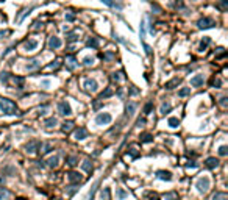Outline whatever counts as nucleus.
<instances>
[{"instance_id": "obj_1", "label": "nucleus", "mask_w": 228, "mask_h": 200, "mask_svg": "<svg viewBox=\"0 0 228 200\" xmlns=\"http://www.w3.org/2000/svg\"><path fill=\"white\" fill-rule=\"evenodd\" d=\"M0 110L5 113V114H10L11 116V114H16V113H17V106L11 102V100L2 99V100H0Z\"/></svg>"}, {"instance_id": "obj_2", "label": "nucleus", "mask_w": 228, "mask_h": 200, "mask_svg": "<svg viewBox=\"0 0 228 200\" xmlns=\"http://www.w3.org/2000/svg\"><path fill=\"white\" fill-rule=\"evenodd\" d=\"M209 178L208 177H200V178L197 180V183H195V188H197V191L200 194H205V192H208V189H209Z\"/></svg>"}, {"instance_id": "obj_3", "label": "nucleus", "mask_w": 228, "mask_h": 200, "mask_svg": "<svg viewBox=\"0 0 228 200\" xmlns=\"http://www.w3.org/2000/svg\"><path fill=\"white\" fill-rule=\"evenodd\" d=\"M58 111H60L63 116H70V114H72V108H70V105H69V102L63 100V102L58 103Z\"/></svg>"}, {"instance_id": "obj_4", "label": "nucleus", "mask_w": 228, "mask_h": 200, "mask_svg": "<svg viewBox=\"0 0 228 200\" xmlns=\"http://www.w3.org/2000/svg\"><path fill=\"white\" fill-rule=\"evenodd\" d=\"M111 120H113V117L109 113H100V114L95 117V122H97L99 125H108Z\"/></svg>"}, {"instance_id": "obj_5", "label": "nucleus", "mask_w": 228, "mask_h": 200, "mask_svg": "<svg viewBox=\"0 0 228 200\" xmlns=\"http://www.w3.org/2000/svg\"><path fill=\"white\" fill-rule=\"evenodd\" d=\"M216 25V22H214L211 17H203V19H200L198 22H197V27L198 28H211V27H214Z\"/></svg>"}, {"instance_id": "obj_6", "label": "nucleus", "mask_w": 228, "mask_h": 200, "mask_svg": "<svg viewBox=\"0 0 228 200\" xmlns=\"http://www.w3.org/2000/svg\"><path fill=\"white\" fill-rule=\"evenodd\" d=\"M84 89L89 91V92H95L99 89V83L94 78H88V80H84Z\"/></svg>"}, {"instance_id": "obj_7", "label": "nucleus", "mask_w": 228, "mask_h": 200, "mask_svg": "<svg viewBox=\"0 0 228 200\" xmlns=\"http://www.w3.org/2000/svg\"><path fill=\"white\" fill-rule=\"evenodd\" d=\"M67 178H69V181H70L72 185H78L80 181L83 180V175L78 174V172H75V170H72V172L67 174Z\"/></svg>"}, {"instance_id": "obj_8", "label": "nucleus", "mask_w": 228, "mask_h": 200, "mask_svg": "<svg viewBox=\"0 0 228 200\" xmlns=\"http://www.w3.org/2000/svg\"><path fill=\"white\" fill-rule=\"evenodd\" d=\"M74 138H75L77 141H83V139H86V138H88V130L83 128V127H80L78 130H75Z\"/></svg>"}, {"instance_id": "obj_9", "label": "nucleus", "mask_w": 228, "mask_h": 200, "mask_svg": "<svg viewBox=\"0 0 228 200\" xmlns=\"http://www.w3.org/2000/svg\"><path fill=\"white\" fill-rule=\"evenodd\" d=\"M49 47L52 50H56L61 47V39L60 38H55V36H52V38L49 39Z\"/></svg>"}, {"instance_id": "obj_10", "label": "nucleus", "mask_w": 228, "mask_h": 200, "mask_svg": "<svg viewBox=\"0 0 228 200\" xmlns=\"http://www.w3.org/2000/svg\"><path fill=\"white\" fill-rule=\"evenodd\" d=\"M38 147H39V142H38L36 139L30 141V142L25 145V149H27V152H28V153H34L36 150H38Z\"/></svg>"}, {"instance_id": "obj_11", "label": "nucleus", "mask_w": 228, "mask_h": 200, "mask_svg": "<svg viewBox=\"0 0 228 200\" xmlns=\"http://www.w3.org/2000/svg\"><path fill=\"white\" fill-rule=\"evenodd\" d=\"M156 177L159 180H166V181H170L172 180V174L169 170H158L156 172Z\"/></svg>"}, {"instance_id": "obj_12", "label": "nucleus", "mask_w": 228, "mask_h": 200, "mask_svg": "<svg viewBox=\"0 0 228 200\" xmlns=\"http://www.w3.org/2000/svg\"><path fill=\"white\" fill-rule=\"evenodd\" d=\"M191 85L194 86V88H198V86L203 85V75H195L191 78Z\"/></svg>"}, {"instance_id": "obj_13", "label": "nucleus", "mask_w": 228, "mask_h": 200, "mask_svg": "<svg viewBox=\"0 0 228 200\" xmlns=\"http://www.w3.org/2000/svg\"><path fill=\"white\" fill-rule=\"evenodd\" d=\"M205 164H206V167H209V169H216V167L219 166V160L217 158H208L206 161H205Z\"/></svg>"}, {"instance_id": "obj_14", "label": "nucleus", "mask_w": 228, "mask_h": 200, "mask_svg": "<svg viewBox=\"0 0 228 200\" xmlns=\"http://www.w3.org/2000/svg\"><path fill=\"white\" fill-rule=\"evenodd\" d=\"M127 197H128V192H127L125 189H122V188H117L116 189V199L117 200H124Z\"/></svg>"}, {"instance_id": "obj_15", "label": "nucleus", "mask_w": 228, "mask_h": 200, "mask_svg": "<svg viewBox=\"0 0 228 200\" xmlns=\"http://www.w3.org/2000/svg\"><path fill=\"white\" fill-rule=\"evenodd\" d=\"M180 85V78H172V80H169L166 85H164V88L166 89H174L175 86H178Z\"/></svg>"}, {"instance_id": "obj_16", "label": "nucleus", "mask_w": 228, "mask_h": 200, "mask_svg": "<svg viewBox=\"0 0 228 200\" xmlns=\"http://www.w3.org/2000/svg\"><path fill=\"white\" fill-rule=\"evenodd\" d=\"M36 47H38V41H34V39L27 41V42H25V50H27V52H31V50H34Z\"/></svg>"}, {"instance_id": "obj_17", "label": "nucleus", "mask_w": 228, "mask_h": 200, "mask_svg": "<svg viewBox=\"0 0 228 200\" xmlns=\"http://www.w3.org/2000/svg\"><path fill=\"white\" fill-rule=\"evenodd\" d=\"M58 161H60V158H58L56 155L52 156V158H49V161H47V166L49 167H52V169H55V167L58 166Z\"/></svg>"}, {"instance_id": "obj_18", "label": "nucleus", "mask_w": 228, "mask_h": 200, "mask_svg": "<svg viewBox=\"0 0 228 200\" xmlns=\"http://www.w3.org/2000/svg\"><path fill=\"white\" fill-rule=\"evenodd\" d=\"M66 63H67V67L72 70V69H75V66H77V60L74 56H67L66 58Z\"/></svg>"}, {"instance_id": "obj_19", "label": "nucleus", "mask_w": 228, "mask_h": 200, "mask_svg": "<svg viewBox=\"0 0 228 200\" xmlns=\"http://www.w3.org/2000/svg\"><path fill=\"white\" fill-rule=\"evenodd\" d=\"M61 128H63V131H64V133H69V131H70L72 128H74V122H72V120H67V122H64Z\"/></svg>"}, {"instance_id": "obj_20", "label": "nucleus", "mask_w": 228, "mask_h": 200, "mask_svg": "<svg viewBox=\"0 0 228 200\" xmlns=\"http://www.w3.org/2000/svg\"><path fill=\"white\" fill-rule=\"evenodd\" d=\"M136 103H128V105H127V116H133L134 114V111H136Z\"/></svg>"}, {"instance_id": "obj_21", "label": "nucleus", "mask_w": 228, "mask_h": 200, "mask_svg": "<svg viewBox=\"0 0 228 200\" xmlns=\"http://www.w3.org/2000/svg\"><path fill=\"white\" fill-rule=\"evenodd\" d=\"M39 64H41V63L38 60H31L28 64H27V69H28V70H34V69H38V67H39Z\"/></svg>"}, {"instance_id": "obj_22", "label": "nucleus", "mask_w": 228, "mask_h": 200, "mask_svg": "<svg viewBox=\"0 0 228 200\" xmlns=\"http://www.w3.org/2000/svg\"><path fill=\"white\" fill-rule=\"evenodd\" d=\"M86 45H88V47H92V49H97L99 47V39L97 38H89Z\"/></svg>"}, {"instance_id": "obj_23", "label": "nucleus", "mask_w": 228, "mask_h": 200, "mask_svg": "<svg viewBox=\"0 0 228 200\" xmlns=\"http://www.w3.org/2000/svg\"><path fill=\"white\" fill-rule=\"evenodd\" d=\"M67 164H69L70 167H74V166H77V163H78V158H77L75 155H70V156H67Z\"/></svg>"}, {"instance_id": "obj_24", "label": "nucleus", "mask_w": 228, "mask_h": 200, "mask_svg": "<svg viewBox=\"0 0 228 200\" xmlns=\"http://www.w3.org/2000/svg\"><path fill=\"white\" fill-rule=\"evenodd\" d=\"M152 141H153V135H150V133L141 135V142H152Z\"/></svg>"}, {"instance_id": "obj_25", "label": "nucleus", "mask_w": 228, "mask_h": 200, "mask_svg": "<svg viewBox=\"0 0 228 200\" xmlns=\"http://www.w3.org/2000/svg\"><path fill=\"white\" fill-rule=\"evenodd\" d=\"M50 150H52V144L50 142H45V144H41V153H49Z\"/></svg>"}, {"instance_id": "obj_26", "label": "nucleus", "mask_w": 228, "mask_h": 200, "mask_svg": "<svg viewBox=\"0 0 228 200\" xmlns=\"http://www.w3.org/2000/svg\"><path fill=\"white\" fill-rule=\"evenodd\" d=\"M56 124H58V120L55 119V117H50V119H47V120L44 122V125L47 127V128H52V127H55Z\"/></svg>"}, {"instance_id": "obj_27", "label": "nucleus", "mask_w": 228, "mask_h": 200, "mask_svg": "<svg viewBox=\"0 0 228 200\" xmlns=\"http://www.w3.org/2000/svg\"><path fill=\"white\" fill-rule=\"evenodd\" d=\"M77 191H78V186H77V185H70V186H67V188H66L67 195H74Z\"/></svg>"}, {"instance_id": "obj_28", "label": "nucleus", "mask_w": 228, "mask_h": 200, "mask_svg": "<svg viewBox=\"0 0 228 200\" xmlns=\"http://www.w3.org/2000/svg\"><path fill=\"white\" fill-rule=\"evenodd\" d=\"M208 44H211V38H209V36H205L203 41H202V44H200V50L203 52V50L206 49V45H208Z\"/></svg>"}, {"instance_id": "obj_29", "label": "nucleus", "mask_w": 228, "mask_h": 200, "mask_svg": "<svg viewBox=\"0 0 228 200\" xmlns=\"http://www.w3.org/2000/svg\"><path fill=\"white\" fill-rule=\"evenodd\" d=\"M75 41H78V35L77 33H69L66 36V42H75Z\"/></svg>"}, {"instance_id": "obj_30", "label": "nucleus", "mask_w": 228, "mask_h": 200, "mask_svg": "<svg viewBox=\"0 0 228 200\" xmlns=\"http://www.w3.org/2000/svg\"><path fill=\"white\" fill-rule=\"evenodd\" d=\"M178 125H180V120L177 119V117H170V119H169V127H170V128H177Z\"/></svg>"}, {"instance_id": "obj_31", "label": "nucleus", "mask_w": 228, "mask_h": 200, "mask_svg": "<svg viewBox=\"0 0 228 200\" xmlns=\"http://www.w3.org/2000/svg\"><path fill=\"white\" fill-rule=\"evenodd\" d=\"M164 200H178V195H177V192H166Z\"/></svg>"}, {"instance_id": "obj_32", "label": "nucleus", "mask_w": 228, "mask_h": 200, "mask_svg": "<svg viewBox=\"0 0 228 200\" xmlns=\"http://www.w3.org/2000/svg\"><path fill=\"white\" fill-rule=\"evenodd\" d=\"M152 110H153V102H147L144 105V114H150Z\"/></svg>"}, {"instance_id": "obj_33", "label": "nucleus", "mask_w": 228, "mask_h": 200, "mask_svg": "<svg viewBox=\"0 0 228 200\" xmlns=\"http://www.w3.org/2000/svg\"><path fill=\"white\" fill-rule=\"evenodd\" d=\"M213 200H227V192H216L213 195Z\"/></svg>"}, {"instance_id": "obj_34", "label": "nucleus", "mask_w": 228, "mask_h": 200, "mask_svg": "<svg viewBox=\"0 0 228 200\" xmlns=\"http://www.w3.org/2000/svg\"><path fill=\"white\" fill-rule=\"evenodd\" d=\"M111 95H113V89L111 88H106L102 94H100V99H106V97H111Z\"/></svg>"}, {"instance_id": "obj_35", "label": "nucleus", "mask_w": 228, "mask_h": 200, "mask_svg": "<svg viewBox=\"0 0 228 200\" xmlns=\"http://www.w3.org/2000/svg\"><path fill=\"white\" fill-rule=\"evenodd\" d=\"M170 110H172L170 103H163V105H161V114H167Z\"/></svg>"}, {"instance_id": "obj_36", "label": "nucleus", "mask_w": 228, "mask_h": 200, "mask_svg": "<svg viewBox=\"0 0 228 200\" xmlns=\"http://www.w3.org/2000/svg\"><path fill=\"white\" fill-rule=\"evenodd\" d=\"M6 199H10V192L6 189L0 188V200H6Z\"/></svg>"}, {"instance_id": "obj_37", "label": "nucleus", "mask_w": 228, "mask_h": 200, "mask_svg": "<svg viewBox=\"0 0 228 200\" xmlns=\"http://www.w3.org/2000/svg\"><path fill=\"white\" fill-rule=\"evenodd\" d=\"M105 5L111 6V8H117V10H120V5H116V2H113V0H102Z\"/></svg>"}, {"instance_id": "obj_38", "label": "nucleus", "mask_w": 228, "mask_h": 200, "mask_svg": "<svg viewBox=\"0 0 228 200\" xmlns=\"http://www.w3.org/2000/svg\"><path fill=\"white\" fill-rule=\"evenodd\" d=\"M83 169H84L86 172H91V170H92V164H91V161H89V160H84V163H83Z\"/></svg>"}, {"instance_id": "obj_39", "label": "nucleus", "mask_w": 228, "mask_h": 200, "mask_svg": "<svg viewBox=\"0 0 228 200\" xmlns=\"http://www.w3.org/2000/svg\"><path fill=\"white\" fill-rule=\"evenodd\" d=\"M189 94H191V88H183V89H180V92H178L180 97H186V95H189Z\"/></svg>"}, {"instance_id": "obj_40", "label": "nucleus", "mask_w": 228, "mask_h": 200, "mask_svg": "<svg viewBox=\"0 0 228 200\" xmlns=\"http://www.w3.org/2000/svg\"><path fill=\"white\" fill-rule=\"evenodd\" d=\"M61 66V63H60V60H55L53 63H50L49 64V69H58V67Z\"/></svg>"}, {"instance_id": "obj_41", "label": "nucleus", "mask_w": 228, "mask_h": 200, "mask_svg": "<svg viewBox=\"0 0 228 200\" xmlns=\"http://www.w3.org/2000/svg\"><path fill=\"white\" fill-rule=\"evenodd\" d=\"M8 80H10V74H6V72H2V74H0V81H3V83H8Z\"/></svg>"}, {"instance_id": "obj_42", "label": "nucleus", "mask_w": 228, "mask_h": 200, "mask_svg": "<svg viewBox=\"0 0 228 200\" xmlns=\"http://www.w3.org/2000/svg\"><path fill=\"white\" fill-rule=\"evenodd\" d=\"M227 153H228V147H227V145H222V147L219 149V155H220V156H227Z\"/></svg>"}, {"instance_id": "obj_43", "label": "nucleus", "mask_w": 228, "mask_h": 200, "mask_svg": "<svg viewBox=\"0 0 228 200\" xmlns=\"http://www.w3.org/2000/svg\"><path fill=\"white\" fill-rule=\"evenodd\" d=\"M219 8H220L222 11H227V8H228V0H220V3H219Z\"/></svg>"}, {"instance_id": "obj_44", "label": "nucleus", "mask_w": 228, "mask_h": 200, "mask_svg": "<svg viewBox=\"0 0 228 200\" xmlns=\"http://www.w3.org/2000/svg\"><path fill=\"white\" fill-rule=\"evenodd\" d=\"M128 153H130V155L133 156V158H138V156H139V152H138V150H136L134 147H130V149H128Z\"/></svg>"}, {"instance_id": "obj_45", "label": "nucleus", "mask_w": 228, "mask_h": 200, "mask_svg": "<svg viewBox=\"0 0 228 200\" xmlns=\"http://www.w3.org/2000/svg\"><path fill=\"white\" fill-rule=\"evenodd\" d=\"M139 33H141V39H144V38H145V24H144V20L141 22V30H139Z\"/></svg>"}, {"instance_id": "obj_46", "label": "nucleus", "mask_w": 228, "mask_h": 200, "mask_svg": "<svg viewBox=\"0 0 228 200\" xmlns=\"http://www.w3.org/2000/svg\"><path fill=\"white\" fill-rule=\"evenodd\" d=\"M114 56H116V55H114L113 52H106V53H103V55H102L103 60H113Z\"/></svg>"}, {"instance_id": "obj_47", "label": "nucleus", "mask_w": 228, "mask_h": 200, "mask_svg": "<svg viewBox=\"0 0 228 200\" xmlns=\"http://www.w3.org/2000/svg\"><path fill=\"white\" fill-rule=\"evenodd\" d=\"M83 64H84V66H92V64H94V58H89V56L84 58V60H83Z\"/></svg>"}, {"instance_id": "obj_48", "label": "nucleus", "mask_w": 228, "mask_h": 200, "mask_svg": "<svg viewBox=\"0 0 228 200\" xmlns=\"http://www.w3.org/2000/svg\"><path fill=\"white\" fill-rule=\"evenodd\" d=\"M213 86H214V88H220V86H222V81L219 80V78H214V80H213Z\"/></svg>"}, {"instance_id": "obj_49", "label": "nucleus", "mask_w": 228, "mask_h": 200, "mask_svg": "<svg viewBox=\"0 0 228 200\" xmlns=\"http://www.w3.org/2000/svg\"><path fill=\"white\" fill-rule=\"evenodd\" d=\"M108 197H109V189L106 188V189L102 192V199H103V200H108Z\"/></svg>"}, {"instance_id": "obj_50", "label": "nucleus", "mask_w": 228, "mask_h": 200, "mask_svg": "<svg viewBox=\"0 0 228 200\" xmlns=\"http://www.w3.org/2000/svg\"><path fill=\"white\" fill-rule=\"evenodd\" d=\"M66 20L67 22H74L75 20V14H66Z\"/></svg>"}, {"instance_id": "obj_51", "label": "nucleus", "mask_w": 228, "mask_h": 200, "mask_svg": "<svg viewBox=\"0 0 228 200\" xmlns=\"http://www.w3.org/2000/svg\"><path fill=\"white\" fill-rule=\"evenodd\" d=\"M92 106H94V110H99V108H100V106H102V102H100V100H95V102H94V105H92Z\"/></svg>"}, {"instance_id": "obj_52", "label": "nucleus", "mask_w": 228, "mask_h": 200, "mask_svg": "<svg viewBox=\"0 0 228 200\" xmlns=\"http://www.w3.org/2000/svg\"><path fill=\"white\" fill-rule=\"evenodd\" d=\"M120 74H116V72H114V74L111 75V78L114 80V81H120V77H119Z\"/></svg>"}, {"instance_id": "obj_53", "label": "nucleus", "mask_w": 228, "mask_h": 200, "mask_svg": "<svg viewBox=\"0 0 228 200\" xmlns=\"http://www.w3.org/2000/svg\"><path fill=\"white\" fill-rule=\"evenodd\" d=\"M130 94H131V95H136V94H139V89H136L134 86H131V89H130Z\"/></svg>"}, {"instance_id": "obj_54", "label": "nucleus", "mask_w": 228, "mask_h": 200, "mask_svg": "<svg viewBox=\"0 0 228 200\" xmlns=\"http://www.w3.org/2000/svg\"><path fill=\"white\" fill-rule=\"evenodd\" d=\"M144 49H145V53H147V55H152V49H150V45L144 44Z\"/></svg>"}, {"instance_id": "obj_55", "label": "nucleus", "mask_w": 228, "mask_h": 200, "mask_svg": "<svg viewBox=\"0 0 228 200\" xmlns=\"http://www.w3.org/2000/svg\"><path fill=\"white\" fill-rule=\"evenodd\" d=\"M227 100H228L227 97H222V99H220V102H219V103H220V106H223V108L227 106Z\"/></svg>"}, {"instance_id": "obj_56", "label": "nucleus", "mask_w": 228, "mask_h": 200, "mask_svg": "<svg viewBox=\"0 0 228 200\" xmlns=\"http://www.w3.org/2000/svg\"><path fill=\"white\" fill-rule=\"evenodd\" d=\"M41 85H42L44 88H49V86H50V81H49V80H42V83H41Z\"/></svg>"}, {"instance_id": "obj_57", "label": "nucleus", "mask_w": 228, "mask_h": 200, "mask_svg": "<svg viewBox=\"0 0 228 200\" xmlns=\"http://www.w3.org/2000/svg\"><path fill=\"white\" fill-rule=\"evenodd\" d=\"M41 27H42V24H41V22H38V20H36V22H34V28H36V30H39Z\"/></svg>"}, {"instance_id": "obj_58", "label": "nucleus", "mask_w": 228, "mask_h": 200, "mask_svg": "<svg viewBox=\"0 0 228 200\" xmlns=\"http://www.w3.org/2000/svg\"><path fill=\"white\" fill-rule=\"evenodd\" d=\"M186 166H188V167H197V164H195V163H194V161H191V163H188V164H186Z\"/></svg>"}, {"instance_id": "obj_59", "label": "nucleus", "mask_w": 228, "mask_h": 200, "mask_svg": "<svg viewBox=\"0 0 228 200\" xmlns=\"http://www.w3.org/2000/svg\"><path fill=\"white\" fill-rule=\"evenodd\" d=\"M45 110H47V108H45V106H42V108H41V110H39V114H45Z\"/></svg>"}, {"instance_id": "obj_60", "label": "nucleus", "mask_w": 228, "mask_h": 200, "mask_svg": "<svg viewBox=\"0 0 228 200\" xmlns=\"http://www.w3.org/2000/svg\"><path fill=\"white\" fill-rule=\"evenodd\" d=\"M142 124H145V120H144V119H139V120H138V127H141Z\"/></svg>"}, {"instance_id": "obj_61", "label": "nucleus", "mask_w": 228, "mask_h": 200, "mask_svg": "<svg viewBox=\"0 0 228 200\" xmlns=\"http://www.w3.org/2000/svg\"><path fill=\"white\" fill-rule=\"evenodd\" d=\"M150 200H159L158 197H152V199H150Z\"/></svg>"}, {"instance_id": "obj_62", "label": "nucleus", "mask_w": 228, "mask_h": 200, "mask_svg": "<svg viewBox=\"0 0 228 200\" xmlns=\"http://www.w3.org/2000/svg\"><path fill=\"white\" fill-rule=\"evenodd\" d=\"M58 200H61V199H58Z\"/></svg>"}]
</instances>
